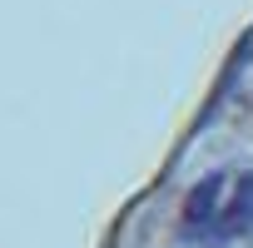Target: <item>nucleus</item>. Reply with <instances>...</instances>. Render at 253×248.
<instances>
[{
    "label": "nucleus",
    "mask_w": 253,
    "mask_h": 248,
    "mask_svg": "<svg viewBox=\"0 0 253 248\" xmlns=\"http://www.w3.org/2000/svg\"><path fill=\"white\" fill-rule=\"evenodd\" d=\"M253 228V174H243L233 204L223 208V233H248Z\"/></svg>",
    "instance_id": "nucleus-2"
},
{
    "label": "nucleus",
    "mask_w": 253,
    "mask_h": 248,
    "mask_svg": "<svg viewBox=\"0 0 253 248\" xmlns=\"http://www.w3.org/2000/svg\"><path fill=\"white\" fill-rule=\"evenodd\" d=\"M218 199H223V174L199 179V184H194V194L184 199V228H189V233H199L209 218H223V213H218Z\"/></svg>",
    "instance_id": "nucleus-1"
}]
</instances>
